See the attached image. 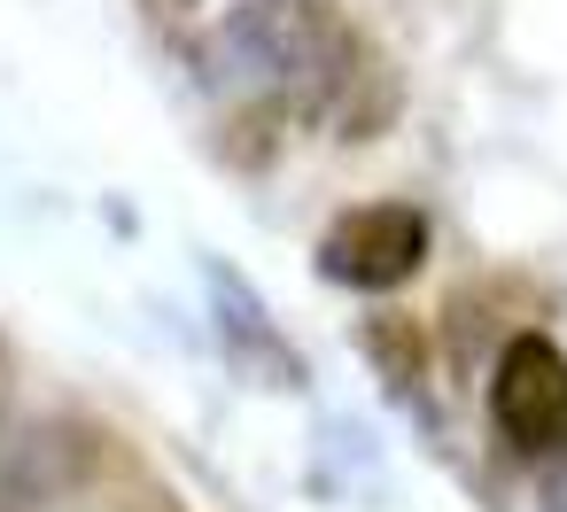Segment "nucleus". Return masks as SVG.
<instances>
[{
    "mask_svg": "<svg viewBox=\"0 0 567 512\" xmlns=\"http://www.w3.org/2000/svg\"><path fill=\"white\" fill-rule=\"evenodd\" d=\"M334 9L327 0H241L226 9L203 40V79L210 86H241V94H265V86H296L327 48H334Z\"/></svg>",
    "mask_w": 567,
    "mask_h": 512,
    "instance_id": "f257e3e1",
    "label": "nucleus"
},
{
    "mask_svg": "<svg viewBox=\"0 0 567 512\" xmlns=\"http://www.w3.org/2000/svg\"><path fill=\"white\" fill-rule=\"evenodd\" d=\"M489 419L520 458H559L567 450V357L544 334H513L489 373Z\"/></svg>",
    "mask_w": 567,
    "mask_h": 512,
    "instance_id": "f03ea898",
    "label": "nucleus"
},
{
    "mask_svg": "<svg viewBox=\"0 0 567 512\" xmlns=\"http://www.w3.org/2000/svg\"><path fill=\"white\" fill-rule=\"evenodd\" d=\"M420 264H427V218H420L412 202L350 210V218H334L327 241H319V272H327L334 288H365V295L404 288Z\"/></svg>",
    "mask_w": 567,
    "mask_h": 512,
    "instance_id": "7ed1b4c3",
    "label": "nucleus"
},
{
    "mask_svg": "<svg viewBox=\"0 0 567 512\" xmlns=\"http://www.w3.org/2000/svg\"><path fill=\"white\" fill-rule=\"evenodd\" d=\"M94 442L71 427H24V419H0V512H40L55 504L79 473H86Z\"/></svg>",
    "mask_w": 567,
    "mask_h": 512,
    "instance_id": "20e7f679",
    "label": "nucleus"
},
{
    "mask_svg": "<svg viewBox=\"0 0 567 512\" xmlns=\"http://www.w3.org/2000/svg\"><path fill=\"white\" fill-rule=\"evenodd\" d=\"M210 311H218V334H226L241 380H257V388H296V380H303V365H296V349L280 342V326L265 318L257 288L234 280L226 264H210Z\"/></svg>",
    "mask_w": 567,
    "mask_h": 512,
    "instance_id": "39448f33",
    "label": "nucleus"
},
{
    "mask_svg": "<svg viewBox=\"0 0 567 512\" xmlns=\"http://www.w3.org/2000/svg\"><path fill=\"white\" fill-rule=\"evenodd\" d=\"M358 349L373 357V373L389 380V396H412V388L427 380V326L404 318V311H373V318L358 326Z\"/></svg>",
    "mask_w": 567,
    "mask_h": 512,
    "instance_id": "423d86ee",
    "label": "nucleus"
},
{
    "mask_svg": "<svg viewBox=\"0 0 567 512\" xmlns=\"http://www.w3.org/2000/svg\"><path fill=\"white\" fill-rule=\"evenodd\" d=\"M544 512H567V450H559V466H551V481H544Z\"/></svg>",
    "mask_w": 567,
    "mask_h": 512,
    "instance_id": "0eeeda50",
    "label": "nucleus"
}]
</instances>
